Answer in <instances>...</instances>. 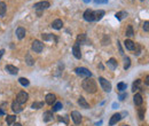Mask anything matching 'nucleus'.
<instances>
[{
	"label": "nucleus",
	"instance_id": "30",
	"mask_svg": "<svg viewBox=\"0 0 149 126\" xmlns=\"http://www.w3.org/2000/svg\"><path fill=\"white\" fill-rule=\"evenodd\" d=\"M44 107V102H33L32 106H31V108L32 109H40Z\"/></svg>",
	"mask_w": 149,
	"mask_h": 126
},
{
	"label": "nucleus",
	"instance_id": "38",
	"mask_svg": "<svg viewBox=\"0 0 149 126\" xmlns=\"http://www.w3.org/2000/svg\"><path fill=\"white\" fill-rule=\"evenodd\" d=\"M126 96H127V94H126V93H122V94L119 95V100H121V101H123L124 99L126 98Z\"/></svg>",
	"mask_w": 149,
	"mask_h": 126
},
{
	"label": "nucleus",
	"instance_id": "45",
	"mask_svg": "<svg viewBox=\"0 0 149 126\" xmlns=\"http://www.w3.org/2000/svg\"><path fill=\"white\" fill-rule=\"evenodd\" d=\"M141 1H143V0H141Z\"/></svg>",
	"mask_w": 149,
	"mask_h": 126
},
{
	"label": "nucleus",
	"instance_id": "3",
	"mask_svg": "<svg viewBox=\"0 0 149 126\" xmlns=\"http://www.w3.org/2000/svg\"><path fill=\"white\" fill-rule=\"evenodd\" d=\"M99 83H100L101 87H102L106 92H110V91H111V84L106 78H103V77H99Z\"/></svg>",
	"mask_w": 149,
	"mask_h": 126
},
{
	"label": "nucleus",
	"instance_id": "36",
	"mask_svg": "<svg viewBox=\"0 0 149 126\" xmlns=\"http://www.w3.org/2000/svg\"><path fill=\"white\" fill-rule=\"evenodd\" d=\"M143 30H145L146 32L149 31V22H148V21H146V22L143 23Z\"/></svg>",
	"mask_w": 149,
	"mask_h": 126
},
{
	"label": "nucleus",
	"instance_id": "4",
	"mask_svg": "<svg viewBox=\"0 0 149 126\" xmlns=\"http://www.w3.org/2000/svg\"><path fill=\"white\" fill-rule=\"evenodd\" d=\"M28 99H29V94L26 92H20L17 94V96H16V101L20 104H23V103H25L26 101H28Z\"/></svg>",
	"mask_w": 149,
	"mask_h": 126
},
{
	"label": "nucleus",
	"instance_id": "21",
	"mask_svg": "<svg viewBox=\"0 0 149 126\" xmlns=\"http://www.w3.org/2000/svg\"><path fill=\"white\" fill-rule=\"evenodd\" d=\"M52 26H53V29H55V30H60V29H62V26H63V22L61 20H55V21H53Z\"/></svg>",
	"mask_w": 149,
	"mask_h": 126
},
{
	"label": "nucleus",
	"instance_id": "35",
	"mask_svg": "<svg viewBox=\"0 0 149 126\" xmlns=\"http://www.w3.org/2000/svg\"><path fill=\"white\" fill-rule=\"evenodd\" d=\"M130 64H131V60H130V57H125V64H124L125 70H127V69L130 68Z\"/></svg>",
	"mask_w": 149,
	"mask_h": 126
},
{
	"label": "nucleus",
	"instance_id": "28",
	"mask_svg": "<svg viewBox=\"0 0 149 126\" xmlns=\"http://www.w3.org/2000/svg\"><path fill=\"white\" fill-rule=\"evenodd\" d=\"M126 84L125 83H118V85H117V90L119 91V92H124L125 90H126Z\"/></svg>",
	"mask_w": 149,
	"mask_h": 126
},
{
	"label": "nucleus",
	"instance_id": "2",
	"mask_svg": "<svg viewBox=\"0 0 149 126\" xmlns=\"http://www.w3.org/2000/svg\"><path fill=\"white\" fill-rule=\"evenodd\" d=\"M74 72L79 76H83V77H91L92 76V72L86 68H83V66H79V68L74 69Z\"/></svg>",
	"mask_w": 149,
	"mask_h": 126
},
{
	"label": "nucleus",
	"instance_id": "15",
	"mask_svg": "<svg viewBox=\"0 0 149 126\" xmlns=\"http://www.w3.org/2000/svg\"><path fill=\"white\" fill-rule=\"evenodd\" d=\"M42 119L45 123H48L50 120H53V111H45L42 115Z\"/></svg>",
	"mask_w": 149,
	"mask_h": 126
},
{
	"label": "nucleus",
	"instance_id": "18",
	"mask_svg": "<svg viewBox=\"0 0 149 126\" xmlns=\"http://www.w3.org/2000/svg\"><path fill=\"white\" fill-rule=\"evenodd\" d=\"M133 102H134L135 106H141V104L143 103V99L142 96H141V94H135L134 96H133Z\"/></svg>",
	"mask_w": 149,
	"mask_h": 126
},
{
	"label": "nucleus",
	"instance_id": "29",
	"mask_svg": "<svg viewBox=\"0 0 149 126\" xmlns=\"http://www.w3.org/2000/svg\"><path fill=\"white\" fill-rule=\"evenodd\" d=\"M126 36L127 37H133V36H134V31H133L132 25L127 26V29H126Z\"/></svg>",
	"mask_w": 149,
	"mask_h": 126
},
{
	"label": "nucleus",
	"instance_id": "12",
	"mask_svg": "<svg viewBox=\"0 0 149 126\" xmlns=\"http://www.w3.org/2000/svg\"><path fill=\"white\" fill-rule=\"evenodd\" d=\"M55 101H56V96L55 94H53V93H49V94L46 95V103L49 104V106H53V104L55 103Z\"/></svg>",
	"mask_w": 149,
	"mask_h": 126
},
{
	"label": "nucleus",
	"instance_id": "32",
	"mask_svg": "<svg viewBox=\"0 0 149 126\" xmlns=\"http://www.w3.org/2000/svg\"><path fill=\"white\" fill-rule=\"evenodd\" d=\"M138 115H139L140 119L145 118V108H139V110H138Z\"/></svg>",
	"mask_w": 149,
	"mask_h": 126
},
{
	"label": "nucleus",
	"instance_id": "40",
	"mask_svg": "<svg viewBox=\"0 0 149 126\" xmlns=\"http://www.w3.org/2000/svg\"><path fill=\"white\" fill-rule=\"evenodd\" d=\"M148 79H149V77L147 76V77H146V80H145V83H146V85H148V84H149V81H148Z\"/></svg>",
	"mask_w": 149,
	"mask_h": 126
},
{
	"label": "nucleus",
	"instance_id": "6",
	"mask_svg": "<svg viewBox=\"0 0 149 126\" xmlns=\"http://www.w3.org/2000/svg\"><path fill=\"white\" fill-rule=\"evenodd\" d=\"M34 9L37 10H44V9H47L49 7V2L48 1H40V2H37L34 4Z\"/></svg>",
	"mask_w": 149,
	"mask_h": 126
},
{
	"label": "nucleus",
	"instance_id": "22",
	"mask_svg": "<svg viewBox=\"0 0 149 126\" xmlns=\"http://www.w3.org/2000/svg\"><path fill=\"white\" fill-rule=\"evenodd\" d=\"M105 10L100 9V10H96V12H94V21H100L101 18L105 16Z\"/></svg>",
	"mask_w": 149,
	"mask_h": 126
},
{
	"label": "nucleus",
	"instance_id": "14",
	"mask_svg": "<svg viewBox=\"0 0 149 126\" xmlns=\"http://www.w3.org/2000/svg\"><path fill=\"white\" fill-rule=\"evenodd\" d=\"M12 109H13V111H14V112H16V114H18V112H21V111L23 110L22 106H21V104L18 103L16 100H15L14 102L12 103Z\"/></svg>",
	"mask_w": 149,
	"mask_h": 126
},
{
	"label": "nucleus",
	"instance_id": "19",
	"mask_svg": "<svg viewBox=\"0 0 149 126\" xmlns=\"http://www.w3.org/2000/svg\"><path fill=\"white\" fill-rule=\"evenodd\" d=\"M6 71L9 72L10 75H17L18 69L16 68V66L12 65V64H7V65H6Z\"/></svg>",
	"mask_w": 149,
	"mask_h": 126
},
{
	"label": "nucleus",
	"instance_id": "10",
	"mask_svg": "<svg viewBox=\"0 0 149 126\" xmlns=\"http://www.w3.org/2000/svg\"><path fill=\"white\" fill-rule=\"evenodd\" d=\"M121 119H122V115H121V114H115V115H113V116H111V118H110V120H109V125H110V126H114L115 124H117V123H118Z\"/></svg>",
	"mask_w": 149,
	"mask_h": 126
},
{
	"label": "nucleus",
	"instance_id": "37",
	"mask_svg": "<svg viewBox=\"0 0 149 126\" xmlns=\"http://www.w3.org/2000/svg\"><path fill=\"white\" fill-rule=\"evenodd\" d=\"M95 4H108V0H94Z\"/></svg>",
	"mask_w": 149,
	"mask_h": 126
},
{
	"label": "nucleus",
	"instance_id": "24",
	"mask_svg": "<svg viewBox=\"0 0 149 126\" xmlns=\"http://www.w3.org/2000/svg\"><path fill=\"white\" fill-rule=\"evenodd\" d=\"M15 120H16V117H15L14 115H8V116L6 117V123L8 125H13Z\"/></svg>",
	"mask_w": 149,
	"mask_h": 126
},
{
	"label": "nucleus",
	"instance_id": "46",
	"mask_svg": "<svg viewBox=\"0 0 149 126\" xmlns=\"http://www.w3.org/2000/svg\"><path fill=\"white\" fill-rule=\"evenodd\" d=\"M131 1H133V0H131Z\"/></svg>",
	"mask_w": 149,
	"mask_h": 126
},
{
	"label": "nucleus",
	"instance_id": "27",
	"mask_svg": "<svg viewBox=\"0 0 149 126\" xmlns=\"http://www.w3.org/2000/svg\"><path fill=\"white\" fill-rule=\"evenodd\" d=\"M6 4L2 1H0V16L5 15V13H6Z\"/></svg>",
	"mask_w": 149,
	"mask_h": 126
},
{
	"label": "nucleus",
	"instance_id": "20",
	"mask_svg": "<svg viewBox=\"0 0 149 126\" xmlns=\"http://www.w3.org/2000/svg\"><path fill=\"white\" fill-rule=\"evenodd\" d=\"M25 33H26V32H25V29H24V28H17V29H16V37H17V38L20 39V40L24 38V37H25Z\"/></svg>",
	"mask_w": 149,
	"mask_h": 126
},
{
	"label": "nucleus",
	"instance_id": "23",
	"mask_svg": "<svg viewBox=\"0 0 149 126\" xmlns=\"http://www.w3.org/2000/svg\"><path fill=\"white\" fill-rule=\"evenodd\" d=\"M107 64H108L109 68L113 69V70H115V69L117 68V65H118V64H117V61L115 60V58H110V60L107 62Z\"/></svg>",
	"mask_w": 149,
	"mask_h": 126
},
{
	"label": "nucleus",
	"instance_id": "42",
	"mask_svg": "<svg viewBox=\"0 0 149 126\" xmlns=\"http://www.w3.org/2000/svg\"><path fill=\"white\" fill-rule=\"evenodd\" d=\"M13 126H22V124H20V123H16V124H14Z\"/></svg>",
	"mask_w": 149,
	"mask_h": 126
},
{
	"label": "nucleus",
	"instance_id": "7",
	"mask_svg": "<svg viewBox=\"0 0 149 126\" xmlns=\"http://www.w3.org/2000/svg\"><path fill=\"white\" fill-rule=\"evenodd\" d=\"M71 119L73 120V123L76 125H79L81 123V115L78 111H72L71 112Z\"/></svg>",
	"mask_w": 149,
	"mask_h": 126
},
{
	"label": "nucleus",
	"instance_id": "1",
	"mask_svg": "<svg viewBox=\"0 0 149 126\" xmlns=\"http://www.w3.org/2000/svg\"><path fill=\"white\" fill-rule=\"evenodd\" d=\"M81 86H83V88L86 91L87 93H95V92H96V90H98L96 83H95V80L92 79V78L84 79Z\"/></svg>",
	"mask_w": 149,
	"mask_h": 126
},
{
	"label": "nucleus",
	"instance_id": "5",
	"mask_svg": "<svg viewBox=\"0 0 149 126\" xmlns=\"http://www.w3.org/2000/svg\"><path fill=\"white\" fill-rule=\"evenodd\" d=\"M42 49H44V44L39 40H34L32 42V50L36 53H41Z\"/></svg>",
	"mask_w": 149,
	"mask_h": 126
},
{
	"label": "nucleus",
	"instance_id": "16",
	"mask_svg": "<svg viewBox=\"0 0 149 126\" xmlns=\"http://www.w3.org/2000/svg\"><path fill=\"white\" fill-rule=\"evenodd\" d=\"M78 104L80 106V108H84V109H88L90 108L88 102L85 100V98H83V96H80V98L78 99Z\"/></svg>",
	"mask_w": 149,
	"mask_h": 126
},
{
	"label": "nucleus",
	"instance_id": "41",
	"mask_svg": "<svg viewBox=\"0 0 149 126\" xmlns=\"http://www.w3.org/2000/svg\"><path fill=\"white\" fill-rule=\"evenodd\" d=\"M5 114V111L2 110V109H0V116H1V115H4Z\"/></svg>",
	"mask_w": 149,
	"mask_h": 126
},
{
	"label": "nucleus",
	"instance_id": "8",
	"mask_svg": "<svg viewBox=\"0 0 149 126\" xmlns=\"http://www.w3.org/2000/svg\"><path fill=\"white\" fill-rule=\"evenodd\" d=\"M84 20L87 21V22H93L94 21V12L91 9L85 10L84 13Z\"/></svg>",
	"mask_w": 149,
	"mask_h": 126
},
{
	"label": "nucleus",
	"instance_id": "44",
	"mask_svg": "<svg viewBox=\"0 0 149 126\" xmlns=\"http://www.w3.org/2000/svg\"><path fill=\"white\" fill-rule=\"evenodd\" d=\"M123 126H129V125H123Z\"/></svg>",
	"mask_w": 149,
	"mask_h": 126
},
{
	"label": "nucleus",
	"instance_id": "31",
	"mask_svg": "<svg viewBox=\"0 0 149 126\" xmlns=\"http://www.w3.org/2000/svg\"><path fill=\"white\" fill-rule=\"evenodd\" d=\"M18 81H20V84L23 85V86H28V85L30 84V81H29V80L26 79V78H23V77H22V78L18 79Z\"/></svg>",
	"mask_w": 149,
	"mask_h": 126
},
{
	"label": "nucleus",
	"instance_id": "33",
	"mask_svg": "<svg viewBox=\"0 0 149 126\" xmlns=\"http://www.w3.org/2000/svg\"><path fill=\"white\" fill-rule=\"evenodd\" d=\"M125 15H127V14H126V12H118V13H116V18H117V20L121 21Z\"/></svg>",
	"mask_w": 149,
	"mask_h": 126
},
{
	"label": "nucleus",
	"instance_id": "25",
	"mask_svg": "<svg viewBox=\"0 0 149 126\" xmlns=\"http://www.w3.org/2000/svg\"><path fill=\"white\" fill-rule=\"evenodd\" d=\"M25 62H26V64H28V65H33L34 64V60L32 57H31V55L30 54H26L25 55Z\"/></svg>",
	"mask_w": 149,
	"mask_h": 126
},
{
	"label": "nucleus",
	"instance_id": "13",
	"mask_svg": "<svg viewBox=\"0 0 149 126\" xmlns=\"http://www.w3.org/2000/svg\"><path fill=\"white\" fill-rule=\"evenodd\" d=\"M87 36L85 33H81V34H79L78 36V38H77V42L76 44H78V45H84V44H87Z\"/></svg>",
	"mask_w": 149,
	"mask_h": 126
},
{
	"label": "nucleus",
	"instance_id": "17",
	"mask_svg": "<svg viewBox=\"0 0 149 126\" xmlns=\"http://www.w3.org/2000/svg\"><path fill=\"white\" fill-rule=\"evenodd\" d=\"M124 45H125V48H126V49H129V50H133L135 48V44L132 41L131 39H126V40H125Z\"/></svg>",
	"mask_w": 149,
	"mask_h": 126
},
{
	"label": "nucleus",
	"instance_id": "9",
	"mask_svg": "<svg viewBox=\"0 0 149 126\" xmlns=\"http://www.w3.org/2000/svg\"><path fill=\"white\" fill-rule=\"evenodd\" d=\"M72 53H73V56L76 58H80L81 57V52H80V46L78 44H74L73 47H72Z\"/></svg>",
	"mask_w": 149,
	"mask_h": 126
},
{
	"label": "nucleus",
	"instance_id": "34",
	"mask_svg": "<svg viewBox=\"0 0 149 126\" xmlns=\"http://www.w3.org/2000/svg\"><path fill=\"white\" fill-rule=\"evenodd\" d=\"M61 108H62V103H61V102H56L54 106H53V111H58Z\"/></svg>",
	"mask_w": 149,
	"mask_h": 126
},
{
	"label": "nucleus",
	"instance_id": "39",
	"mask_svg": "<svg viewBox=\"0 0 149 126\" xmlns=\"http://www.w3.org/2000/svg\"><path fill=\"white\" fill-rule=\"evenodd\" d=\"M4 53H5V49H1V50H0V58H1V56L4 55Z\"/></svg>",
	"mask_w": 149,
	"mask_h": 126
},
{
	"label": "nucleus",
	"instance_id": "11",
	"mask_svg": "<svg viewBox=\"0 0 149 126\" xmlns=\"http://www.w3.org/2000/svg\"><path fill=\"white\" fill-rule=\"evenodd\" d=\"M41 38L42 40H45V41H48V40H54L55 42H57V37H55L54 34H50V33H42L41 34Z\"/></svg>",
	"mask_w": 149,
	"mask_h": 126
},
{
	"label": "nucleus",
	"instance_id": "43",
	"mask_svg": "<svg viewBox=\"0 0 149 126\" xmlns=\"http://www.w3.org/2000/svg\"><path fill=\"white\" fill-rule=\"evenodd\" d=\"M83 1H84V2H86V4H88V2L91 1V0H83Z\"/></svg>",
	"mask_w": 149,
	"mask_h": 126
},
{
	"label": "nucleus",
	"instance_id": "26",
	"mask_svg": "<svg viewBox=\"0 0 149 126\" xmlns=\"http://www.w3.org/2000/svg\"><path fill=\"white\" fill-rule=\"evenodd\" d=\"M140 84H141V80L140 79H137V80H135V81H134V84H133V87H132V91H133V92H137V91H139L140 90Z\"/></svg>",
	"mask_w": 149,
	"mask_h": 126
}]
</instances>
